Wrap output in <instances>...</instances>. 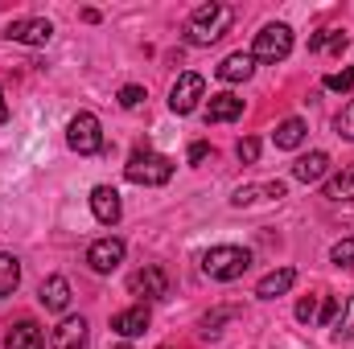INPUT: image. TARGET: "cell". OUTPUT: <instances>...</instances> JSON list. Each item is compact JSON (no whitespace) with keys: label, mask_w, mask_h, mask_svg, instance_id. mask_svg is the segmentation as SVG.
<instances>
[{"label":"cell","mask_w":354,"mask_h":349,"mask_svg":"<svg viewBox=\"0 0 354 349\" xmlns=\"http://www.w3.org/2000/svg\"><path fill=\"white\" fill-rule=\"evenodd\" d=\"M231 21H235V12L227 8V4H202V8H194V17H189V25H185V41L189 46H214L227 29H231Z\"/></svg>","instance_id":"1"},{"label":"cell","mask_w":354,"mask_h":349,"mask_svg":"<svg viewBox=\"0 0 354 349\" xmlns=\"http://www.w3.org/2000/svg\"><path fill=\"white\" fill-rule=\"evenodd\" d=\"M248 267H252V251H243V247H210V251L202 255V271H206L210 279H218V283L239 279Z\"/></svg>","instance_id":"2"},{"label":"cell","mask_w":354,"mask_h":349,"mask_svg":"<svg viewBox=\"0 0 354 349\" xmlns=\"http://www.w3.org/2000/svg\"><path fill=\"white\" fill-rule=\"evenodd\" d=\"M124 177L132 185H165L174 177V161L161 157V152H132L128 165H124Z\"/></svg>","instance_id":"3"},{"label":"cell","mask_w":354,"mask_h":349,"mask_svg":"<svg viewBox=\"0 0 354 349\" xmlns=\"http://www.w3.org/2000/svg\"><path fill=\"white\" fill-rule=\"evenodd\" d=\"M292 54V29L288 25H264L260 33H256V41H252V58L256 62H268V66H276V62H284Z\"/></svg>","instance_id":"4"},{"label":"cell","mask_w":354,"mask_h":349,"mask_svg":"<svg viewBox=\"0 0 354 349\" xmlns=\"http://www.w3.org/2000/svg\"><path fill=\"white\" fill-rule=\"evenodd\" d=\"M66 144L79 152V157H95L103 148V128L91 111H79L71 123H66Z\"/></svg>","instance_id":"5"},{"label":"cell","mask_w":354,"mask_h":349,"mask_svg":"<svg viewBox=\"0 0 354 349\" xmlns=\"http://www.w3.org/2000/svg\"><path fill=\"white\" fill-rule=\"evenodd\" d=\"M202 99H206V79L194 74V70H185L174 83V90H169V111H174V115H189Z\"/></svg>","instance_id":"6"},{"label":"cell","mask_w":354,"mask_h":349,"mask_svg":"<svg viewBox=\"0 0 354 349\" xmlns=\"http://www.w3.org/2000/svg\"><path fill=\"white\" fill-rule=\"evenodd\" d=\"M124 255H128L124 239H95L87 247V263H91V271H99V275H111L124 263Z\"/></svg>","instance_id":"7"},{"label":"cell","mask_w":354,"mask_h":349,"mask_svg":"<svg viewBox=\"0 0 354 349\" xmlns=\"http://www.w3.org/2000/svg\"><path fill=\"white\" fill-rule=\"evenodd\" d=\"M4 37H8V41H21V46H46V41L54 37V25H50L46 17H21V21L8 25Z\"/></svg>","instance_id":"8"},{"label":"cell","mask_w":354,"mask_h":349,"mask_svg":"<svg viewBox=\"0 0 354 349\" xmlns=\"http://www.w3.org/2000/svg\"><path fill=\"white\" fill-rule=\"evenodd\" d=\"M50 349H91V333L83 317H62L54 337H50Z\"/></svg>","instance_id":"9"},{"label":"cell","mask_w":354,"mask_h":349,"mask_svg":"<svg viewBox=\"0 0 354 349\" xmlns=\"http://www.w3.org/2000/svg\"><path fill=\"white\" fill-rule=\"evenodd\" d=\"M128 288H132V296H145V300H165L169 296V279H165L161 267H140L128 279Z\"/></svg>","instance_id":"10"},{"label":"cell","mask_w":354,"mask_h":349,"mask_svg":"<svg viewBox=\"0 0 354 349\" xmlns=\"http://www.w3.org/2000/svg\"><path fill=\"white\" fill-rule=\"evenodd\" d=\"M91 214H95L103 226H115V222H120V214H124L120 193H115L111 185H95V189H91Z\"/></svg>","instance_id":"11"},{"label":"cell","mask_w":354,"mask_h":349,"mask_svg":"<svg viewBox=\"0 0 354 349\" xmlns=\"http://www.w3.org/2000/svg\"><path fill=\"white\" fill-rule=\"evenodd\" d=\"M37 300H41L46 312H66V308H71V283H66V275H50V279H41Z\"/></svg>","instance_id":"12"},{"label":"cell","mask_w":354,"mask_h":349,"mask_svg":"<svg viewBox=\"0 0 354 349\" xmlns=\"http://www.w3.org/2000/svg\"><path fill=\"white\" fill-rule=\"evenodd\" d=\"M4 349H46V333L37 321H17L4 333Z\"/></svg>","instance_id":"13"},{"label":"cell","mask_w":354,"mask_h":349,"mask_svg":"<svg viewBox=\"0 0 354 349\" xmlns=\"http://www.w3.org/2000/svg\"><path fill=\"white\" fill-rule=\"evenodd\" d=\"M111 329H115L120 337H140V333L149 329V304H132V308L115 312V317H111Z\"/></svg>","instance_id":"14"},{"label":"cell","mask_w":354,"mask_h":349,"mask_svg":"<svg viewBox=\"0 0 354 349\" xmlns=\"http://www.w3.org/2000/svg\"><path fill=\"white\" fill-rule=\"evenodd\" d=\"M252 70H256V58L239 50V54H227V58L218 62V70H214V74H218L223 83H248V79H252Z\"/></svg>","instance_id":"15"},{"label":"cell","mask_w":354,"mask_h":349,"mask_svg":"<svg viewBox=\"0 0 354 349\" xmlns=\"http://www.w3.org/2000/svg\"><path fill=\"white\" fill-rule=\"evenodd\" d=\"M239 115H243V99H235L231 90L210 94V103H206V119H210V123H231V119H239Z\"/></svg>","instance_id":"16"},{"label":"cell","mask_w":354,"mask_h":349,"mask_svg":"<svg viewBox=\"0 0 354 349\" xmlns=\"http://www.w3.org/2000/svg\"><path fill=\"white\" fill-rule=\"evenodd\" d=\"M292 283H297V271H292V267H276V271H268L264 279L256 283V296H260V300H276V296H284Z\"/></svg>","instance_id":"17"},{"label":"cell","mask_w":354,"mask_h":349,"mask_svg":"<svg viewBox=\"0 0 354 349\" xmlns=\"http://www.w3.org/2000/svg\"><path fill=\"white\" fill-rule=\"evenodd\" d=\"M326 173H330V157H326V152H305V157H297V165H292V177L305 181V185L322 181Z\"/></svg>","instance_id":"18"},{"label":"cell","mask_w":354,"mask_h":349,"mask_svg":"<svg viewBox=\"0 0 354 349\" xmlns=\"http://www.w3.org/2000/svg\"><path fill=\"white\" fill-rule=\"evenodd\" d=\"M272 140H276V148H284V152H292V148H301V140H305V119H284L276 132H272Z\"/></svg>","instance_id":"19"},{"label":"cell","mask_w":354,"mask_h":349,"mask_svg":"<svg viewBox=\"0 0 354 349\" xmlns=\"http://www.w3.org/2000/svg\"><path fill=\"white\" fill-rule=\"evenodd\" d=\"M326 197L330 201H354V165H346L342 173H334L326 181Z\"/></svg>","instance_id":"20"},{"label":"cell","mask_w":354,"mask_h":349,"mask_svg":"<svg viewBox=\"0 0 354 349\" xmlns=\"http://www.w3.org/2000/svg\"><path fill=\"white\" fill-rule=\"evenodd\" d=\"M17 283H21V259L8 255V251H0V296H12Z\"/></svg>","instance_id":"21"},{"label":"cell","mask_w":354,"mask_h":349,"mask_svg":"<svg viewBox=\"0 0 354 349\" xmlns=\"http://www.w3.org/2000/svg\"><path fill=\"white\" fill-rule=\"evenodd\" d=\"M309 50L317 54V50H334V54H342L346 50V33H338V29H322L317 37H309Z\"/></svg>","instance_id":"22"},{"label":"cell","mask_w":354,"mask_h":349,"mask_svg":"<svg viewBox=\"0 0 354 349\" xmlns=\"http://www.w3.org/2000/svg\"><path fill=\"white\" fill-rule=\"evenodd\" d=\"M297 321H301V325H322V300H317V296L301 300V304H297Z\"/></svg>","instance_id":"23"},{"label":"cell","mask_w":354,"mask_h":349,"mask_svg":"<svg viewBox=\"0 0 354 349\" xmlns=\"http://www.w3.org/2000/svg\"><path fill=\"white\" fill-rule=\"evenodd\" d=\"M334 329H338V337H346V341H354V296L342 304V317L334 321Z\"/></svg>","instance_id":"24"},{"label":"cell","mask_w":354,"mask_h":349,"mask_svg":"<svg viewBox=\"0 0 354 349\" xmlns=\"http://www.w3.org/2000/svg\"><path fill=\"white\" fill-rule=\"evenodd\" d=\"M330 259L338 263V267H351V271H354V239H342V243H334Z\"/></svg>","instance_id":"25"},{"label":"cell","mask_w":354,"mask_h":349,"mask_svg":"<svg viewBox=\"0 0 354 349\" xmlns=\"http://www.w3.org/2000/svg\"><path fill=\"white\" fill-rule=\"evenodd\" d=\"M334 128H338V136H342V140H354V103H346V107L338 111Z\"/></svg>","instance_id":"26"},{"label":"cell","mask_w":354,"mask_h":349,"mask_svg":"<svg viewBox=\"0 0 354 349\" xmlns=\"http://www.w3.org/2000/svg\"><path fill=\"white\" fill-rule=\"evenodd\" d=\"M354 87V70H334V74H326V90H351Z\"/></svg>","instance_id":"27"},{"label":"cell","mask_w":354,"mask_h":349,"mask_svg":"<svg viewBox=\"0 0 354 349\" xmlns=\"http://www.w3.org/2000/svg\"><path fill=\"white\" fill-rule=\"evenodd\" d=\"M140 103H145V87L128 83V87L120 90V107H128V111H132V107H140Z\"/></svg>","instance_id":"28"},{"label":"cell","mask_w":354,"mask_h":349,"mask_svg":"<svg viewBox=\"0 0 354 349\" xmlns=\"http://www.w3.org/2000/svg\"><path fill=\"white\" fill-rule=\"evenodd\" d=\"M235 152H239V161H243V165H256V157H260V140H256V136H248V140H239V148H235Z\"/></svg>","instance_id":"29"},{"label":"cell","mask_w":354,"mask_h":349,"mask_svg":"<svg viewBox=\"0 0 354 349\" xmlns=\"http://www.w3.org/2000/svg\"><path fill=\"white\" fill-rule=\"evenodd\" d=\"M210 157V144L206 140H198V144H189V165H202Z\"/></svg>","instance_id":"30"},{"label":"cell","mask_w":354,"mask_h":349,"mask_svg":"<svg viewBox=\"0 0 354 349\" xmlns=\"http://www.w3.org/2000/svg\"><path fill=\"white\" fill-rule=\"evenodd\" d=\"M4 119H8V107H4V99H0V123H4Z\"/></svg>","instance_id":"31"},{"label":"cell","mask_w":354,"mask_h":349,"mask_svg":"<svg viewBox=\"0 0 354 349\" xmlns=\"http://www.w3.org/2000/svg\"><path fill=\"white\" fill-rule=\"evenodd\" d=\"M120 349H132V346H120Z\"/></svg>","instance_id":"32"},{"label":"cell","mask_w":354,"mask_h":349,"mask_svg":"<svg viewBox=\"0 0 354 349\" xmlns=\"http://www.w3.org/2000/svg\"><path fill=\"white\" fill-rule=\"evenodd\" d=\"M161 349H169V346H161Z\"/></svg>","instance_id":"33"}]
</instances>
